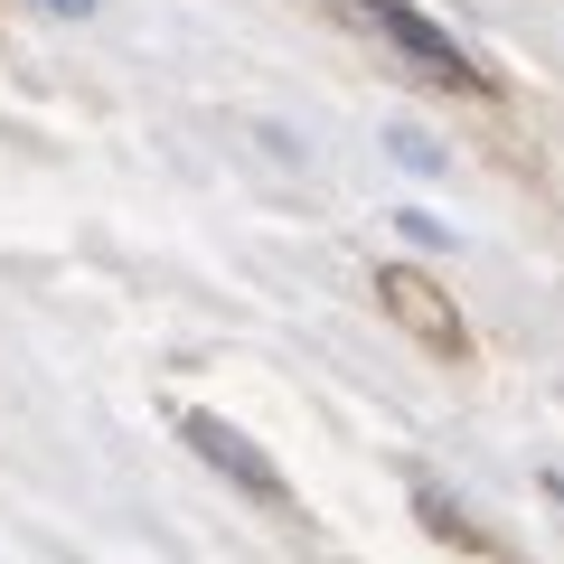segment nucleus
<instances>
[{
  "label": "nucleus",
  "mask_w": 564,
  "mask_h": 564,
  "mask_svg": "<svg viewBox=\"0 0 564 564\" xmlns=\"http://www.w3.org/2000/svg\"><path fill=\"white\" fill-rule=\"evenodd\" d=\"M339 10H348V20H367V29H377V39L395 47L404 66H423V76H443V85H489L480 66L462 57V39H452L443 20H423L414 0H339Z\"/></svg>",
  "instance_id": "f257e3e1"
},
{
  "label": "nucleus",
  "mask_w": 564,
  "mask_h": 564,
  "mask_svg": "<svg viewBox=\"0 0 564 564\" xmlns=\"http://www.w3.org/2000/svg\"><path fill=\"white\" fill-rule=\"evenodd\" d=\"M180 443L198 452V462L217 470V480H236L245 499H263V508H282V499H292V489H282V462H273L263 443H245V433H236L226 414H198V404H188V414H180Z\"/></svg>",
  "instance_id": "f03ea898"
},
{
  "label": "nucleus",
  "mask_w": 564,
  "mask_h": 564,
  "mask_svg": "<svg viewBox=\"0 0 564 564\" xmlns=\"http://www.w3.org/2000/svg\"><path fill=\"white\" fill-rule=\"evenodd\" d=\"M377 292H386V311H395V321H423V329H433V348H462V311H452L423 273H404V263H395Z\"/></svg>",
  "instance_id": "7ed1b4c3"
},
{
  "label": "nucleus",
  "mask_w": 564,
  "mask_h": 564,
  "mask_svg": "<svg viewBox=\"0 0 564 564\" xmlns=\"http://www.w3.org/2000/svg\"><path fill=\"white\" fill-rule=\"evenodd\" d=\"M386 151H395L404 170H423V180H443V170H452V151L433 132H414V122H386Z\"/></svg>",
  "instance_id": "20e7f679"
},
{
  "label": "nucleus",
  "mask_w": 564,
  "mask_h": 564,
  "mask_svg": "<svg viewBox=\"0 0 564 564\" xmlns=\"http://www.w3.org/2000/svg\"><path fill=\"white\" fill-rule=\"evenodd\" d=\"M395 226H404V236L423 245V254H452V245H462V236H452L443 217H423V207H395Z\"/></svg>",
  "instance_id": "39448f33"
},
{
  "label": "nucleus",
  "mask_w": 564,
  "mask_h": 564,
  "mask_svg": "<svg viewBox=\"0 0 564 564\" xmlns=\"http://www.w3.org/2000/svg\"><path fill=\"white\" fill-rule=\"evenodd\" d=\"M39 10H57V20H95V0H39Z\"/></svg>",
  "instance_id": "423d86ee"
}]
</instances>
